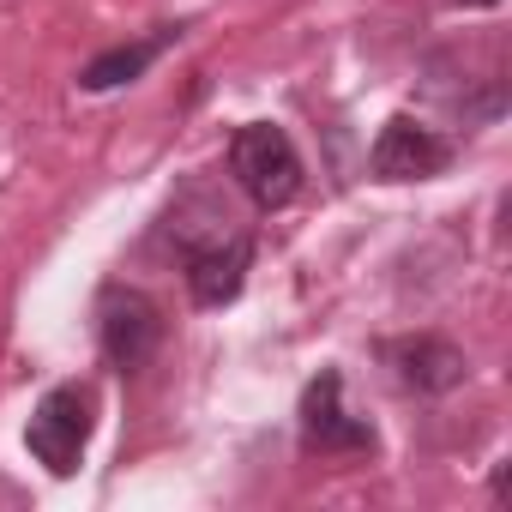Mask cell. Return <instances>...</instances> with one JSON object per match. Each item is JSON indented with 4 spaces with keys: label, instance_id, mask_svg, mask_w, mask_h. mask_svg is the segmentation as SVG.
<instances>
[{
    "label": "cell",
    "instance_id": "52a82bcc",
    "mask_svg": "<svg viewBox=\"0 0 512 512\" xmlns=\"http://www.w3.org/2000/svg\"><path fill=\"white\" fill-rule=\"evenodd\" d=\"M380 356H386V368L398 374V386H410V392H422V398H440V392L464 386V374H470L464 350H458L452 338H440V332L392 338V344H380Z\"/></svg>",
    "mask_w": 512,
    "mask_h": 512
},
{
    "label": "cell",
    "instance_id": "5b68a950",
    "mask_svg": "<svg viewBox=\"0 0 512 512\" xmlns=\"http://www.w3.org/2000/svg\"><path fill=\"white\" fill-rule=\"evenodd\" d=\"M181 260H187V290H193V302H199V308H223V302H235L241 284H247L253 235H247V229H223V235L187 241Z\"/></svg>",
    "mask_w": 512,
    "mask_h": 512
},
{
    "label": "cell",
    "instance_id": "277c9868",
    "mask_svg": "<svg viewBox=\"0 0 512 512\" xmlns=\"http://www.w3.org/2000/svg\"><path fill=\"white\" fill-rule=\"evenodd\" d=\"M302 446L308 452H374L380 446L374 422L344 404V374L338 368H320L302 392Z\"/></svg>",
    "mask_w": 512,
    "mask_h": 512
},
{
    "label": "cell",
    "instance_id": "8992f818",
    "mask_svg": "<svg viewBox=\"0 0 512 512\" xmlns=\"http://www.w3.org/2000/svg\"><path fill=\"white\" fill-rule=\"evenodd\" d=\"M368 169H374V181H428V175L452 169V139L422 127L416 115H392L368 151Z\"/></svg>",
    "mask_w": 512,
    "mask_h": 512
},
{
    "label": "cell",
    "instance_id": "6da1fadb",
    "mask_svg": "<svg viewBox=\"0 0 512 512\" xmlns=\"http://www.w3.org/2000/svg\"><path fill=\"white\" fill-rule=\"evenodd\" d=\"M229 175L260 211H278L302 193V151L278 121H247L229 139Z\"/></svg>",
    "mask_w": 512,
    "mask_h": 512
},
{
    "label": "cell",
    "instance_id": "ba28073f",
    "mask_svg": "<svg viewBox=\"0 0 512 512\" xmlns=\"http://www.w3.org/2000/svg\"><path fill=\"white\" fill-rule=\"evenodd\" d=\"M187 25H157L151 37H139V43H115V49H103L97 61H85V73H79V91H115V85H133L175 37H181Z\"/></svg>",
    "mask_w": 512,
    "mask_h": 512
},
{
    "label": "cell",
    "instance_id": "7a4b0ae2",
    "mask_svg": "<svg viewBox=\"0 0 512 512\" xmlns=\"http://www.w3.org/2000/svg\"><path fill=\"white\" fill-rule=\"evenodd\" d=\"M91 428H97V398L91 386H49L25 422V446L31 458L49 470V476H73L85 464V446H91Z\"/></svg>",
    "mask_w": 512,
    "mask_h": 512
},
{
    "label": "cell",
    "instance_id": "3957f363",
    "mask_svg": "<svg viewBox=\"0 0 512 512\" xmlns=\"http://www.w3.org/2000/svg\"><path fill=\"white\" fill-rule=\"evenodd\" d=\"M163 308L145 296V290H133V284H109L103 296H97V344H103V362L115 368V374H139L151 356H157V344H163Z\"/></svg>",
    "mask_w": 512,
    "mask_h": 512
},
{
    "label": "cell",
    "instance_id": "9c48e42d",
    "mask_svg": "<svg viewBox=\"0 0 512 512\" xmlns=\"http://www.w3.org/2000/svg\"><path fill=\"white\" fill-rule=\"evenodd\" d=\"M470 7H494V0H470Z\"/></svg>",
    "mask_w": 512,
    "mask_h": 512
}]
</instances>
